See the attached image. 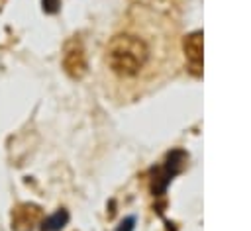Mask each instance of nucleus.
Here are the masks:
<instances>
[{
	"instance_id": "2",
	"label": "nucleus",
	"mask_w": 251,
	"mask_h": 231,
	"mask_svg": "<svg viewBox=\"0 0 251 231\" xmlns=\"http://www.w3.org/2000/svg\"><path fill=\"white\" fill-rule=\"evenodd\" d=\"M184 161H186V155L182 151H171L167 155V161L163 162V166H159L155 172H153V178H151V192L153 196H163L169 182L182 170L184 166Z\"/></svg>"
},
{
	"instance_id": "5",
	"label": "nucleus",
	"mask_w": 251,
	"mask_h": 231,
	"mask_svg": "<svg viewBox=\"0 0 251 231\" xmlns=\"http://www.w3.org/2000/svg\"><path fill=\"white\" fill-rule=\"evenodd\" d=\"M37 219H39V208L24 204L18 209H14L12 229H16V231H31V227H33V223Z\"/></svg>"
},
{
	"instance_id": "7",
	"label": "nucleus",
	"mask_w": 251,
	"mask_h": 231,
	"mask_svg": "<svg viewBox=\"0 0 251 231\" xmlns=\"http://www.w3.org/2000/svg\"><path fill=\"white\" fill-rule=\"evenodd\" d=\"M41 6L45 14H55L61 6V0H41Z\"/></svg>"
},
{
	"instance_id": "8",
	"label": "nucleus",
	"mask_w": 251,
	"mask_h": 231,
	"mask_svg": "<svg viewBox=\"0 0 251 231\" xmlns=\"http://www.w3.org/2000/svg\"><path fill=\"white\" fill-rule=\"evenodd\" d=\"M133 223H135V219L133 217H127V219H124L120 223V227L116 231H133Z\"/></svg>"
},
{
	"instance_id": "1",
	"label": "nucleus",
	"mask_w": 251,
	"mask_h": 231,
	"mask_svg": "<svg viewBox=\"0 0 251 231\" xmlns=\"http://www.w3.org/2000/svg\"><path fill=\"white\" fill-rule=\"evenodd\" d=\"M106 61L112 72L122 78H131L141 72V69L149 61V47L147 43L131 33L116 35L106 51Z\"/></svg>"
},
{
	"instance_id": "3",
	"label": "nucleus",
	"mask_w": 251,
	"mask_h": 231,
	"mask_svg": "<svg viewBox=\"0 0 251 231\" xmlns=\"http://www.w3.org/2000/svg\"><path fill=\"white\" fill-rule=\"evenodd\" d=\"M184 55H186L190 70L194 74H200V70H202V31H194V33L186 35Z\"/></svg>"
},
{
	"instance_id": "6",
	"label": "nucleus",
	"mask_w": 251,
	"mask_h": 231,
	"mask_svg": "<svg viewBox=\"0 0 251 231\" xmlns=\"http://www.w3.org/2000/svg\"><path fill=\"white\" fill-rule=\"evenodd\" d=\"M67 221H69V213L65 209H59L41 223V229L43 231H61L67 225Z\"/></svg>"
},
{
	"instance_id": "4",
	"label": "nucleus",
	"mask_w": 251,
	"mask_h": 231,
	"mask_svg": "<svg viewBox=\"0 0 251 231\" xmlns=\"http://www.w3.org/2000/svg\"><path fill=\"white\" fill-rule=\"evenodd\" d=\"M63 65L67 69V72L71 76H82L84 69H86V61H84V51L78 43H71L65 51V59H63Z\"/></svg>"
}]
</instances>
